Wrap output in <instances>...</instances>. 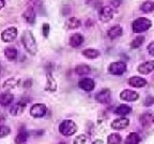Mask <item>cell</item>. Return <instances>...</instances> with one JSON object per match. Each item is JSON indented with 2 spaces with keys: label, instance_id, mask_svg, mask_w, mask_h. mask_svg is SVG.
Returning <instances> with one entry per match:
<instances>
[{
  "label": "cell",
  "instance_id": "cell-1",
  "mask_svg": "<svg viewBox=\"0 0 154 144\" xmlns=\"http://www.w3.org/2000/svg\"><path fill=\"white\" fill-rule=\"evenodd\" d=\"M22 42H23V45H24L25 49L27 50V52L30 53L31 56L36 55V52H38V46H36L35 38H34L31 31L26 30V31L23 32Z\"/></svg>",
  "mask_w": 154,
  "mask_h": 144
},
{
  "label": "cell",
  "instance_id": "cell-2",
  "mask_svg": "<svg viewBox=\"0 0 154 144\" xmlns=\"http://www.w3.org/2000/svg\"><path fill=\"white\" fill-rule=\"evenodd\" d=\"M152 22L149 18L146 17H138L137 19H135L132 24V29L135 33H139V32L147 31L151 28Z\"/></svg>",
  "mask_w": 154,
  "mask_h": 144
},
{
  "label": "cell",
  "instance_id": "cell-3",
  "mask_svg": "<svg viewBox=\"0 0 154 144\" xmlns=\"http://www.w3.org/2000/svg\"><path fill=\"white\" fill-rule=\"evenodd\" d=\"M59 131L65 137H70L77 131V126L72 120H64L59 126Z\"/></svg>",
  "mask_w": 154,
  "mask_h": 144
},
{
  "label": "cell",
  "instance_id": "cell-4",
  "mask_svg": "<svg viewBox=\"0 0 154 144\" xmlns=\"http://www.w3.org/2000/svg\"><path fill=\"white\" fill-rule=\"evenodd\" d=\"M126 70V64L122 61H117L109 64L108 66V73L113 76H121Z\"/></svg>",
  "mask_w": 154,
  "mask_h": 144
},
{
  "label": "cell",
  "instance_id": "cell-5",
  "mask_svg": "<svg viewBox=\"0 0 154 144\" xmlns=\"http://www.w3.org/2000/svg\"><path fill=\"white\" fill-rule=\"evenodd\" d=\"M47 112V107L44 104H34L30 109V114L35 118H43Z\"/></svg>",
  "mask_w": 154,
  "mask_h": 144
},
{
  "label": "cell",
  "instance_id": "cell-6",
  "mask_svg": "<svg viewBox=\"0 0 154 144\" xmlns=\"http://www.w3.org/2000/svg\"><path fill=\"white\" fill-rule=\"evenodd\" d=\"M17 38V29L15 27H9L8 29L3 30L1 33V40L5 43L13 42Z\"/></svg>",
  "mask_w": 154,
  "mask_h": 144
},
{
  "label": "cell",
  "instance_id": "cell-7",
  "mask_svg": "<svg viewBox=\"0 0 154 144\" xmlns=\"http://www.w3.org/2000/svg\"><path fill=\"white\" fill-rule=\"evenodd\" d=\"M113 17V10L111 7L108 5H105V7H102L101 10L99 12V18L101 22H107L109 20H111Z\"/></svg>",
  "mask_w": 154,
  "mask_h": 144
},
{
  "label": "cell",
  "instance_id": "cell-8",
  "mask_svg": "<svg viewBox=\"0 0 154 144\" xmlns=\"http://www.w3.org/2000/svg\"><path fill=\"white\" fill-rule=\"evenodd\" d=\"M111 92L109 89H103L95 95V100L100 104H107L110 101Z\"/></svg>",
  "mask_w": 154,
  "mask_h": 144
},
{
  "label": "cell",
  "instance_id": "cell-9",
  "mask_svg": "<svg viewBox=\"0 0 154 144\" xmlns=\"http://www.w3.org/2000/svg\"><path fill=\"white\" fill-rule=\"evenodd\" d=\"M78 86L82 90H84V91L90 92L92 90H94V88H95V82L91 78H82L78 82Z\"/></svg>",
  "mask_w": 154,
  "mask_h": 144
},
{
  "label": "cell",
  "instance_id": "cell-10",
  "mask_svg": "<svg viewBox=\"0 0 154 144\" xmlns=\"http://www.w3.org/2000/svg\"><path fill=\"white\" fill-rule=\"evenodd\" d=\"M120 98L125 101H135L139 98V94L132 90H123L120 93Z\"/></svg>",
  "mask_w": 154,
  "mask_h": 144
},
{
  "label": "cell",
  "instance_id": "cell-11",
  "mask_svg": "<svg viewBox=\"0 0 154 144\" xmlns=\"http://www.w3.org/2000/svg\"><path fill=\"white\" fill-rule=\"evenodd\" d=\"M128 125H130L128 118H116L115 121L111 122V128L115 130H122V129H125Z\"/></svg>",
  "mask_w": 154,
  "mask_h": 144
},
{
  "label": "cell",
  "instance_id": "cell-12",
  "mask_svg": "<svg viewBox=\"0 0 154 144\" xmlns=\"http://www.w3.org/2000/svg\"><path fill=\"white\" fill-rule=\"evenodd\" d=\"M138 72L142 75H148L153 72L154 70V62L153 61H147V62H142L141 64L138 65Z\"/></svg>",
  "mask_w": 154,
  "mask_h": 144
},
{
  "label": "cell",
  "instance_id": "cell-13",
  "mask_svg": "<svg viewBox=\"0 0 154 144\" xmlns=\"http://www.w3.org/2000/svg\"><path fill=\"white\" fill-rule=\"evenodd\" d=\"M23 17L29 25H33L35 22V12H34V9L32 5H29L27 8L26 11L23 14Z\"/></svg>",
  "mask_w": 154,
  "mask_h": 144
},
{
  "label": "cell",
  "instance_id": "cell-14",
  "mask_svg": "<svg viewBox=\"0 0 154 144\" xmlns=\"http://www.w3.org/2000/svg\"><path fill=\"white\" fill-rule=\"evenodd\" d=\"M27 106V103L24 100H20L19 103L15 104V105H13L11 108H10V113L12 115H14V116H17V115H20L23 112H24V109L26 108Z\"/></svg>",
  "mask_w": 154,
  "mask_h": 144
},
{
  "label": "cell",
  "instance_id": "cell-15",
  "mask_svg": "<svg viewBox=\"0 0 154 144\" xmlns=\"http://www.w3.org/2000/svg\"><path fill=\"white\" fill-rule=\"evenodd\" d=\"M147 80L141 78V77H137V76H134V77H131L130 79H128V84L133 88H143V86H147Z\"/></svg>",
  "mask_w": 154,
  "mask_h": 144
},
{
  "label": "cell",
  "instance_id": "cell-16",
  "mask_svg": "<svg viewBox=\"0 0 154 144\" xmlns=\"http://www.w3.org/2000/svg\"><path fill=\"white\" fill-rule=\"evenodd\" d=\"M123 33V29L121 26L119 25H116V26H112L111 28H109V30L107 31V35H108L109 38L111 40H116L118 38L119 36H121Z\"/></svg>",
  "mask_w": 154,
  "mask_h": 144
},
{
  "label": "cell",
  "instance_id": "cell-17",
  "mask_svg": "<svg viewBox=\"0 0 154 144\" xmlns=\"http://www.w3.org/2000/svg\"><path fill=\"white\" fill-rule=\"evenodd\" d=\"M57 90V82H56L55 78L51 76V74H47L46 76V86H45V91L48 92H55Z\"/></svg>",
  "mask_w": 154,
  "mask_h": 144
},
{
  "label": "cell",
  "instance_id": "cell-18",
  "mask_svg": "<svg viewBox=\"0 0 154 144\" xmlns=\"http://www.w3.org/2000/svg\"><path fill=\"white\" fill-rule=\"evenodd\" d=\"M19 83H20V79H18V78H9L3 82L2 88L3 90H12L17 88Z\"/></svg>",
  "mask_w": 154,
  "mask_h": 144
},
{
  "label": "cell",
  "instance_id": "cell-19",
  "mask_svg": "<svg viewBox=\"0 0 154 144\" xmlns=\"http://www.w3.org/2000/svg\"><path fill=\"white\" fill-rule=\"evenodd\" d=\"M85 42V38L82 36V34L80 33H75L71 36L70 38V45L72 47L76 48V47H79L82 43Z\"/></svg>",
  "mask_w": 154,
  "mask_h": 144
},
{
  "label": "cell",
  "instance_id": "cell-20",
  "mask_svg": "<svg viewBox=\"0 0 154 144\" xmlns=\"http://www.w3.org/2000/svg\"><path fill=\"white\" fill-rule=\"evenodd\" d=\"M82 26V22L79 19L76 18V17H71L65 22V27H66L69 30H74V29L79 28Z\"/></svg>",
  "mask_w": 154,
  "mask_h": 144
},
{
  "label": "cell",
  "instance_id": "cell-21",
  "mask_svg": "<svg viewBox=\"0 0 154 144\" xmlns=\"http://www.w3.org/2000/svg\"><path fill=\"white\" fill-rule=\"evenodd\" d=\"M132 112V107H130L128 105H120L118 106L115 110V113L117 115H120V116H124V115H128Z\"/></svg>",
  "mask_w": 154,
  "mask_h": 144
},
{
  "label": "cell",
  "instance_id": "cell-22",
  "mask_svg": "<svg viewBox=\"0 0 154 144\" xmlns=\"http://www.w3.org/2000/svg\"><path fill=\"white\" fill-rule=\"evenodd\" d=\"M75 73L78 76H87L91 73V68H90L89 65L87 64H79L77 65L76 68H75Z\"/></svg>",
  "mask_w": 154,
  "mask_h": 144
},
{
  "label": "cell",
  "instance_id": "cell-23",
  "mask_svg": "<svg viewBox=\"0 0 154 144\" xmlns=\"http://www.w3.org/2000/svg\"><path fill=\"white\" fill-rule=\"evenodd\" d=\"M14 99V96L11 93H2L0 95V105L2 106H9Z\"/></svg>",
  "mask_w": 154,
  "mask_h": 144
},
{
  "label": "cell",
  "instance_id": "cell-24",
  "mask_svg": "<svg viewBox=\"0 0 154 144\" xmlns=\"http://www.w3.org/2000/svg\"><path fill=\"white\" fill-rule=\"evenodd\" d=\"M82 55L87 58V59H96V58L100 56V51L97 49H93V48H88V49H85L82 50Z\"/></svg>",
  "mask_w": 154,
  "mask_h": 144
},
{
  "label": "cell",
  "instance_id": "cell-25",
  "mask_svg": "<svg viewBox=\"0 0 154 144\" xmlns=\"http://www.w3.org/2000/svg\"><path fill=\"white\" fill-rule=\"evenodd\" d=\"M153 122V115L151 113H143V114L140 116V123L143 127H147L150 126Z\"/></svg>",
  "mask_w": 154,
  "mask_h": 144
},
{
  "label": "cell",
  "instance_id": "cell-26",
  "mask_svg": "<svg viewBox=\"0 0 154 144\" xmlns=\"http://www.w3.org/2000/svg\"><path fill=\"white\" fill-rule=\"evenodd\" d=\"M139 142L140 137L139 134H136V132H131L125 139V144H139Z\"/></svg>",
  "mask_w": 154,
  "mask_h": 144
},
{
  "label": "cell",
  "instance_id": "cell-27",
  "mask_svg": "<svg viewBox=\"0 0 154 144\" xmlns=\"http://www.w3.org/2000/svg\"><path fill=\"white\" fill-rule=\"evenodd\" d=\"M17 55H18V52H17V50L15 49V48H13V47L5 48V56L9 61H14L15 59H16Z\"/></svg>",
  "mask_w": 154,
  "mask_h": 144
},
{
  "label": "cell",
  "instance_id": "cell-28",
  "mask_svg": "<svg viewBox=\"0 0 154 144\" xmlns=\"http://www.w3.org/2000/svg\"><path fill=\"white\" fill-rule=\"evenodd\" d=\"M153 10H154V3L152 2V1H144V2H142L141 5H140V11L146 13V14L152 13Z\"/></svg>",
  "mask_w": 154,
  "mask_h": 144
},
{
  "label": "cell",
  "instance_id": "cell-29",
  "mask_svg": "<svg viewBox=\"0 0 154 144\" xmlns=\"http://www.w3.org/2000/svg\"><path fill=\"white\" fill-rule=\"evenodd\" d=\"M122 137L119 134H110L107 138V143L108 144H121Z\"/></svg>",
  "mask_w": 154,
  "mask_h": 144
},
{
  "label": "cell",
  "instance_id": "cell-30",
  "mask_svg": "<svg viewBox=\"0 0 154 144\" xmlns=\"http://www.w3.org/2000/svg\"><path fill=\"white\" fill-rule=\"evenodd\" d=\"M28 138H29L28 132L25 131V130H22V131L19 132V134L16 136V138H15V143L16 144H23L28 140Z\"/></svg>",
  "mask_w": 154,
  "mask_h": 144
},
{
  "label": "cell",
  "instance_id": "cell-31",
  "mask_svg": "<svg viewBox=\"0 0 154 144\" xmlns=\"http://www.w3.org/2000/svg\"><path fill=\"white\" fill-rule=\"evenodd\" d=\"M143 41H144L143 36H137V38H134V40H133V42L131 43V47H132V48L140 47V46L142 45V43H143Z\"/></svg>",
  "mask_w": 154,
  "mask_h": 144
},
{
  "label": "cell",
  "instance_id": "cell-32",
  "mask_svg": "<svg viewBox=\"0 0 154 144\" xmlns=\"http://www.w3.org/2000/svg\"><path fill=\"white\" fill-rule=\"evenodd\" d=\"M11 132V129H10L8 126H5V125H2V126H0V139H2V138H5L8 136V134Z\"/></svg>",
  "mask_w": 154,
  "mask_h": 144
},
{
  "label": "cell",
  "instance_id": "cell-33",
  "mask_svg": "<svg viewBox=\"0 0 154 144\" xmlns=\"http://www.w3.org/2000/svg\"><path fill=\"white\" fill-rule=\"evenodd\" d=\"M88 138L86 137V134H79L74 139V144H86Z\"/></svg>",
  "mask_w": 154,
  "mask_h": 144
},
{
  "label": "cell",
  "instance_id": "cell-34",
  "mask_svg": "<svg viewBox=\"0 0 154 144\" xmlns=\"http://www.w3.org/2000/svg\"><path fill=\"white\" fill-rule=\"evenodd\" d=\"M49 30H51V26L48 24H43V26H42V34H43L44 38H48Z\"/></svg>",
  "mask_w": 154,
  "mask_h": 144
},
{
  "label": "cell",
  "instance_id": "cell-35",
  "mask_svg": "<svg viewBox=\"0 0 154 144\" xmlns=\"http://www.w3.org/2000/svg\"><path fill=\"white\" fill-rule=\"evenodd\" d=\"M154 103V98L152 97V96H150V97H148V98L144 99V103L143 105L144 106H147V107H149V106H152Z\"/></svg>",
  "mask_w": 154,
  "mask_h": 144
},
{
  "label": "cell",
  "instance_id": "cell-36",
  "mask_svg": "<svg viewBox=\"0 0 154 144\" xmlns=\"http://www.w3.org/2000/svg\"><path fill=\"white\" fill-rule=\"evenodd\" d=\"M148 51H149L150 56H154V42H151L148 45Z\"/></svg>",
  "mask_w": 154,
  "mask_h": 144
},
{
  "label": "cell",
  "instance_id": "cell-37",
  "mask_svg": "<svg viewBox=\"0 0 154 144\" xmlns=\"http://www.w3.org/2000/svg\"><path fill=\"white\" fill-rule=\"evenodd\" d=\"M62 14L64 15V16H66L67 14H70L71 13V9H70V7H67V5H64V7L62 8Z\"/></svg>",
  "mask_w": 154,
  "mask_h": 144
},
{
  "label": "cell",
  "instance_id": "cell-38",
  "mask_svg": "<svg viewBox=\"0 0 154 144\" xmlns=\"http://www.w3.org/2000/svg\"><path fill=\"white\" fill-rule=\"evenodd\" d=\"M31 86H32V79H27L26 81L24 82V88H26V89L31 88Z\"/></svg>",
  "mask_w": 154,
  "mask_h": 144
},
{
  "label": "cell",
  "instance_id": "cell-39",
  "mask_svg": "<svg viewBox=\"0 0 154 144\" xmlns=\"http://www.w3.org/2000/svg\"><path fill=\"white\" fill-rule=\"evenodd\" d=\"M30 2L34 7H41V0H30Z\"/></svg>",
  "mask_w": 154,
  "mask_h": 144
},
{
  "label": "cell",
  "instance_id": "cell-40",
  "mask_svg": "<svg viewBox=\"0 0 154 144\" xmlns=\"http://www.w3.org/2000/svg\"><path fill=\"white\" fill-rule=\"evenodd\" d=\"M121 4V0H112L111 1V5L115 8H118Z\"/></svg>",
  "mask_w": 154,
  "mask_h": 144
},
{
  "label": "cell",
  "instance_id": "cell-41",
  "mask_svg": "<svg viewBox=\"0 0 154 144\" xmlns=\"http://www.w3.org/2000/svg\"><path fill=\"white\" fill-rule=\"evenodd\" d=\"M5 0H0V10H2L5 8Z\"/></svg>",
  "mask_w": 154,
  "mask_h": 144
},
{
  "label": "cell",
  "instance_id": "cell-42",
  "mask_svg": "<svg viewBox=\"0 0 154 144\" xmlns=\"http://www.w3.org/2000/svg\"><path fill=\"white\" fill-rule=\"evenodd\" d=\"M92 144H104V142L102 140H95V141L92 142Z\"/></svg>",
  "mask_w": 154,
  "mask_h": 144
},
{
  "label": "cell",
  "instance_id": "cell-43",
  "mask_svg": "<svg viewBox=\"0 0 154 144\" xmlns=\"http://www.w3.org/2000/svg\"><path fill=\"white\" fill-rule=\"evenodd\" d=\"M59 144H66V143H65V142H60Z\"/></svg>",
  "mask_w": 154,
  "mask_h": 144
},
{
  "label": "cell",
  "instance_id": "cell-44",
  "mask_svg": "<svg viewBox=\"0 0 154 144\" xmlns=\"http://www.w3.org/2000/svg\"><path fill=\"white\" fill-rule=\"evenodd\" d=\"M0 73H1V65H0Z\"/></svg>",
  "mask_w": 154,
  "mask_h": 144
}]
</instances>
